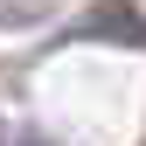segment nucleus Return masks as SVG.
Masks as SVG:
<instances>
[{"label":"nucleus","instance_id":"1","mask_svg":"<svg viewBox=\"0 0 146 146\" xmlns=\"http://www.w3.org/2000/svg\"><path fill=\"white\" fill-rule=\"evenodd\" d=\"M28 146H49V139H28Z\"/></svg>","mask_w":146,"mask_h":146}]
</instances>
